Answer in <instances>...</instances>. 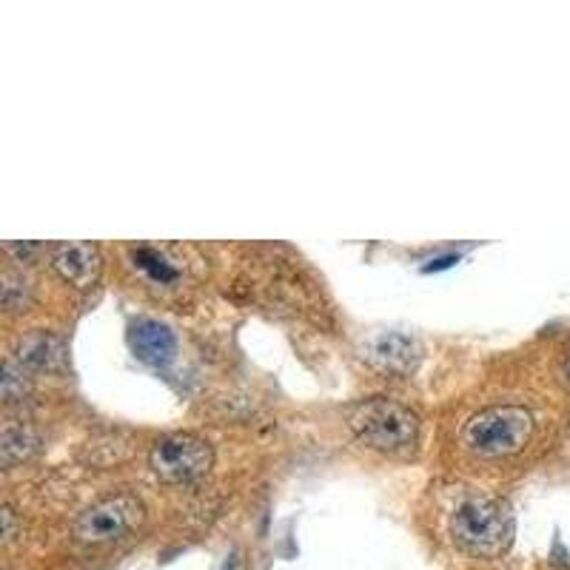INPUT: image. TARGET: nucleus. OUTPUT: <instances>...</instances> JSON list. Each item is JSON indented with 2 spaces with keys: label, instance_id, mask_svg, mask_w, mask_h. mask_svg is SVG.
<instances>
[{
  "label": "nucleus",
  "instance_id": "4",
  "mask_svg": "<svg viewBox=\"0 0 570 570\" xmlns=\"http://www.w3.org/2000/svg\"><path fill=\"white\" fill-rule=\"evenodd\" d=\"M146 508L140 499L129 491L109 493V497L91 502L78 519H75V539L83 544H109L129 537L142 525Z\"/></svg>",
  "mask_w": 570,
  "mask_h": 570
},
{
  "label": "nucleus",
  "instance_id": "7",
  "mask_svg": "<svg viewBox=\"0 0 570 570\" xmlns=\"http://www.w3.org/2000/svg\"><path fill=\"white\" fill-rule=\"evenodd\" d=\"M175 334L169 325L157 323V320H140L131 328V348L140 356L142 363L163 365L175 356Z\"/></svg>",
  "mask_w": 570,
  "mask_h": 570
},
{
  "label": "nucleus",
  "instance_id": "6",
  "mask_svg": "<svg viewBox=\"0 0 570 570\" xmlns=\"http://www.w3.org/2000/svg\"><path fill=\"white\" fill-rule=\"evenodd\" d=\"M52 266L69 285L86 292L100 279L104 257L95 243H60L52 248Z\"/></svg>",
  "mask_w": 570,
  "mask_h": 570
},
{
  "label": "nucleus",
  "instance_id": "13",
  "mask_svg": "<svg viewBox=\"0 0 570 570\" xmlns=\"http://www.w3.org/2000/svg\"><path fill=\"white\" fill-rule=\"evenodd\" d=\"M568 380H570V360H568Z\"/></svg>",
  "mask_w": 570,
  "mask_h": 570
},
{
  "label": "nucleus",
  "instance_id": "8",
  "mask_svg": "<svg viewBox=\"0 0 570 570\" xmlns=\"http://www.w3.org/2000/svg\"><path fill=\"white\" fill-rule=\"evenodd\" d=\"M66 345L58 334L49 331H35L29 337L20 340L18 345V363L32 371H58L63 368Z\"/></svg>",
  "mask_w": 570,
  "mask_h": 570
},
{
  "label": "nucleus",
  "instance_id": "9",
  "mask_svg": "<svg viewBox=\"0 0 570 570\" xmlns=\"http://www.w3.org/2000/svg\"><path fill=\"white\" fill-rule=\"evenodd\" d=\"M40 451V434L27 422H7L0 431V460L3 468H14L32 460Z\"/></svg>",
  "mask_w": 570,
  "mask_h": 570
},
{
  "label": "nucleus",
  "instance_id": "3",
  "mask_svg": "<svg viewBox=\"0 0 570 570\" xmlns=\"http://www.w3.org/2000/svg\"><path fill=\"white\" fill-rule=\"evenodd\" d=\"M533 436V414L525 405H491L462 428V445L485 460L519 454Z\"/></svg>",
  "mask_w": 570,
  "mask_h": 570
},
{
  "label": "nucleus",
  "instance_id": "1",
  "mask_svg": "<svg viewBox=\"0 0 570 570\" xmlns=\"http://www.w3.org/2000/svg\"><path fill=\"white\" fill-rule=\"evenodd\" d=\"M513 511L505 499L471 497L451 517V537L462 551L480 559H497L513 542Z\"/></svg>",
  "mask_w": 570,
  "mask_h": 570
},
{
  "label": "nucleus",
  "instance_id": "10",
  "mask_svg": "<svg viewBox=\"0 0 570 570\" xmlns=\"http://www.w3.org/2000/svg\"><path fill=\"white\" fill-rule=\"evenodd\" d=\"M416 345L414 340L402 337V334H385L374 343L371 348V360H374L380 368L396 371V374H405V371L414 368L416 363Z\"/></svg>",
  "mask_w": 570,
  "mask_h": 570
},
{
  "label": "nucleus",
  "instance_id": "11",
  "mask_svg": "<svg viewBox=\"0 0 570 570\" xmlns=\"http://www.w3.org/2000/svg\"><path fill=\"white\" fill-rule=\"evenodd\" d=\"M29 394V380H27V368L18 363V360H7L3 363V400L9 405L14 402H23Z\"/></svg>",
  "mask_w": 570,
  "mask_h": 570
},
{
  "label": "nucleus",
  "instance_id": "12",
  "mask_svg": "<svg viewBox=\"0 0 570 570\" xmlns=\"http://www.w3.org/2000/svg\"><path fill=\"white\" fill-rule=\"evenodd\" d=\"M0 517H3V539H7V542H12V537H14V511L9 505H3Z\"/></svg>",
  "mask_w": 570,
  "mask_h": 570
},
{
  "label": "nucleus",
  "instance_id": "2",
  "mask_svg": "<svg viewBox=\"0 0 570 570\" xmlns=\"http://www.w3.org/2000/svg\"><path fill=\"white\" fill-rule=\"evenodd\" d=\"M348 425L363 445L383 454H411L420 442V416L389 396H371L348 414Z\"/></svg>",
  "mask_w": 570,
  "mask_h": 570
},
{
  "label": "nucleus",
  "instance_id": "5",
  "mask_svg": "<svg viewBox=\"0 0 570 570\" xmlns=\"http://www.w3.org/2000/svg\"><path fill=\"white\" fill-rule=\"evenodd\" d=\"M149 465L163 482L186 485V482L203 480L212 471L214 451L203 436L188 434V431H175V434L160 436L151 445Z\"/></svg>",
  "mask_w": 570,
  "mask_h": 570
}]
</instances>
